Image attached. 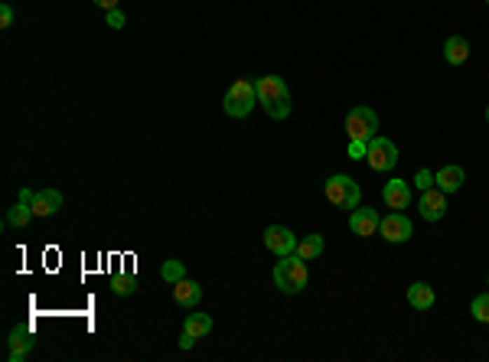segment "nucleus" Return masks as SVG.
<instances>
[{
	"mask_svg": "<svg viewBox=\"0 0 489 362\" xmlns=\"http://www.w3.org/2000/svg\"><path fill=\"white\" fill-rule=\"evenodd\" d=\"M254 92H258V105L274 121H284V118L291 115V92H287V82L281 76H261L254 82Z\"/></svg>",
	"mask_w": 489,
	"mask_h": 362,
	"instance_id": "f257e3e1",
	"label": "nucleus"
},
{
	"mask_svg": "<svg viewBox=\"0 0 489 362\" xmlns=\"http://www.w3.org/2000/svg\"><path fill=\"white\" fill-rule=\"evenodd\" d=\"M310 274H307V261H303L297 251L294 255H284L277 265H274V284L281 294H301L307 287Z\"/></svg>",
	"mask_w": 489,
	"mask_h": 362,
	"instance_id": "f03ea898",
	"label": "nucleus"
},
{
	"mask_svg": "<svg viewBox=\"0 0 489 362\" xmlns=\"http://www.w3.org/2000/svg\"><path fill=\"white\" fill-rule=\"evenodd\" d=\"M254 102H258V92H254L252 78H235L226 92V115L228 118H248L254 111Z\"/></svg>",
	"mask_w": 489,
	"mask_h": 362,
	"instance_id": "7ed1b4c3",
	"label": "nucleus"
},
{
	"mask_svg": "<svg viewBox=\"0 0 489 362\" xmlns=\"http://www.w3.org/2000/svg\"><path fill=\"white\" fill-rule=\"evenodd\" d=\"M326 200L339 209H356L359 200H362V190H359V183L346 173H333L326 180Z\"/></svg>",
	"mask_w": 489,
	"mask_h": 362,
	"instance_id": "20e7f679",
	"label": "nucleus"
},
{
	"mask_svg": "<svg viewBox=\"0 0 489 362\" xmlns=\"http://www.w3.org/2000/svg\"><path fill=\"white\" fill-rule=\"evenodd\" d=\"M346 131L349 141H372L378 131V115L369 105H356L346 115Z\"/></svg>",
	"mask_w": 489,
	"mask_h": 362,
	"instance_id": "39448f33",
	"label": "nucleus"
},
{
	"mask_svg": "<svg viewBox=\"0 0 489 362\" xmlns=\"http://www.w3.org/2000/svg\"><path fill=\"white\" fill-rule=\"evenodd\" d=\"M366 163L372 170L385 173V170H395L398 167V147L395 141H388L382 134H376L372 141H369V153H366Z\"/></svg>",
	"mask_w": 489,
	"mask_h": 362,
	"instance_id": "423d86ee",
	"label": "nucleus"
},
{
	"mask_svg": "<svg viewBox=\"0 0 489 362\" xmlns=\"http://www.w3.org/2000/svg\"><path fill=\"white\" fill-rule=\"evenodd\" d=\"M378 235L385 242H392V245H401V242H408L414 235V229L401 212H388L385 219L378 222Z\"/></svg>",
	"mask_w": 489,
	"mask_h": 362,
	"instance_id": "0eeeda50",
	"label": "nucleus"
},
{
	"mask_svg": "<svg viewBox=\"0 0 489 362\" xmlns=\"http://www.w3.org/2000/svg\"><path fill=\"white\" fill-rule=\"evenodd\" d=\"M264 245H268V251H274L277 258L294 255V251H297V235H294L291 229H284V225H271V229H264Z\"/></svg>",
	"mask_w": 489,
	"mask_h": 362,
	"instance_id": "6e6552de",
	"label": "nucleus"
},
{
	"mask_svg": "<svg viewBox=\"0 0 489 362\" xmlns=\"http://www.w3.org/2000/svg\"><path fill=\"white\" fill-rule=\"evenodd\" d=\"M7 346H10V362H23L29 356V349L36 346V340H33V330H29L27 323H20V326H13L10 330V340H7Z\"/></svg>",
	"mask_w": 489,
	"mask_h": 362,
	"instance_id": "1a4fd4ad",
	"label": "nucleus"
},
{
	"mask_svg": "<svg viewBox=\"0 0 489 362\" xmlns=\"http://www.w3.org/2000/svg\"><path fill=\"white\" fill-rule=\"evenodd\" d=\"M378 212L369 209V206H356L352 209V216H349V229L356 232L359 239H369V235H376L378 232Z\"/></svg>",
	"mask_w": 489,
	"mask_h": 362,
	"instance_id": "9d476101",
	"label": "nucleus"
},
{
	"mask_svg": "<svg viewBox=\"0 0 489 362\" xmlns=\"http://www.w3.org/2000/svg\"><path fill=\"white\" fill-rule=\"evenodd\" d=\"M418 209H421V216L427 222H437L443 219V212H447V193L443 190H424L421 193V202H418Z\"/></svg>",
	"mask_w": 489,
	"mask_h": 362,
	"instance_id": "9b49d317",
	"label": "nucleus"
},
{
	"mask_svg": "<svg viewBox=\"0 0 489 362\" xmlns=\"http://www.w3.org/2000/svg\"><path fill=\"white\" fill-rule=\"evenodd\" d=\"M382 196H385V206L388 209H408L411 206V183L408 180H388L385 190H382Z\"/></svg>",
	"mask_w": 489,
	"mask_h": 362,
	"instance_id": "f8f14e48",
	"label": "nucleus"
},
{
	"mask_svg": "<svg viewBox=\"0 0 489 362\" xmlns=\"http://www.w3.org/2000/svg\"><path fill=\"white\" fill-rule=\"evenodd\" d=\"M434 183H437V190L443 193H457L467 183V173H463V167H457V163H447V167H441V170L434 173Z\"/></svg>",
	"mask_w": 489,
	"mask_h": 362,
	"instance_id": "ddd939ff",
	"label": "nucleus"
},
{
	"mask_svg": "<svg viewBox=\"0 0 489 362\" xmlns=\"http://www.w3.org/2000/svg\"><path fill=\"white\" fill-rule=\"evenodd\" d=\"M29 206H33V212L43 216V219H46V216H56V212L62 209V193L59 190H39Z\"/></svg>",
	"mask_w": 489,
	"mask_h": 362,
	"instance_id": "4468645a",
	"label": "nucleus"
},
{
	"mask_svg": "<svg viewBox=\"0 0 489 362\" xmlns=\"http://www.w3.org/2000/svg\"><path fill=\"white\" fill-rule=\"evenodd\" d=\"M173 300H177L179 307H186V310H193V307L202 300V287L196 284V281H189V277H183V281H177L173 284Z\"/></svg>",
	"mask_w": 489,
	"mask_h": 362,
	"instance_id": "2eb2a0df",
	"label": "nucleus"
},
{
	"mask_svg": "<svg viewBox=\"0 0 489 362\" xmlns=\"http://www.w3.org/2000/svg\"><path fill=\"white\" fill-rule=\"evenodd\" d=\"M434 287L431 284H424V281H414L411 287H408V304L418 307V310H431L434 307Z\"/></svg>",
	"mask_w": 489,
	"mask_h": 362,
	"instance_id": "dca6fc26",
	"label": "nucleus"
},
{
	"mask_svg": "<svg viewBox=\"0 0 489 362\" xmlns=\"http://www.w3.org/2000/svg\"><path fill=\"white\" fill-rule=\"evenodd\" d=\"M443 59H447L450 66H463V62L470 59V43L463 36H450L443 43Z\"/></svg>",
	"mask_w": 489,
	"mask_h": 362,
	"instance_id": "f3484780",
	"label": "nucleus"
},
{
	"mask_svg": "<svg viewBox=\"0 0 489 362\" xmlns=\"http://www.w3.org/2000/svg\"><path fill=\"white\" fill-rule=\"evenodd\" d=\"M183 330H186L189 336L202 340V336L212 333V316H209V314H186V320H183Z\"/></svg>",
	"mask_w": 489,
	"mask_h": 362,
	"instance_id": "a211bd4d",
	"label": "nucleus"
},
{
	"mask_svg": "<svg viewBox=\"0 0 489 362\" xmlns=\"http://www.w3.org/2000/svg\"><path fill=\"white\" fill-rule=\"evenodd\" d=\"M33 216H36V212H33V206H29V202H23V200H17V206H13V209H7L4 222H7L10 229H23V225H27Z\"/></svg>",
	"mask_w": 489,
	"mask_h": 362,
	"instance_id": "6ab92c4d",
	"label": "nucleus"
},
{
	"mask_svg": "<svg viewBox=\"0 0 489 362\" xmlns=\"http://www.w3.org/2000/svg\"><path fill=\"white\" fill-rule=\"evenodd\" d=\"M297 255L303 258V261H313V258L323 255V235H307V239L297 242Z\"/></svg>",
	"mask_w": 489,
	"mask_h": 362,
	"instance_id": "aec40b11",
	"label": "nucleus"
},
{
	"mask_svg": "<svg viewBox=\"0 0 489 362\" xmlns=\"http://www.w3.org/2000/svg\"><path fill=\"white\" fill-rule=\"evenodd\" d=\"M160 274H163V281H167V284H177V281H183V277H186V265H183V261H177V258H170V261H163Z\"/></svg>",
	"mask_w": 489,
	"mask_h": 362,
	"instance_id": "412c9836",
	"label": "nucleus"
},
{
	"mask_svg": "<svg viewBox=\"0 0 489 362\" xmlns=\"http://www.w3.org/2000/svg\"><path fill=\"white\" fill-rule=\"evenodd\" d=\"M111 291L118 297H131L134 291H137V281H134V274H114L111 277Z\"/></svg>",
	"mask_w": 489,
	"mask_h": 362,
	"instance_id": "4be33fe9",
	"label": "nucleus"
},
{
	"mask_svg": "<svg viewBox=\"0 0 489 362\" xmlns=\"http://www.w3.org/2000/svg\"><path fill=\"white\" fill-rule=\"evenodd\" d=\"M470 314H473V320H480V323H489V291L473 300V304H470Z\"/></svg>",
	"mask_w": 489,
	"mask_h": 362,
	"instance_id": "5701e85b",
	"label": "nucleus"
},
{
	"mask_svg": "<svg viewBox=\"0 0 489 362\" xmlns=\"http://www.w3.org/2000/svg\"><path fill=\"white\" fill-rule=\"evenodd\" d=\"M369 141H349V160H366Z\"/></svg>",
	"mask_w": 489,
	"mask_h": 362,
	"instance_id": "b1692460",
	"label": "nucleus"
},
{
	"mask_svg": "<svg viewBox=\"0 0 489 362\" xmlns=\"http://www.w3.org/2000/svg\"><path fill=\"white\" fill-rule=\"evenodd\" d=\"M411 186H418V190H431V186H434V173L431 170H418V173H414V183H411Z\"/></svg>",
	"mask_w": 489,
	"mask_h": 362,
	"instance_id": "393cba45",
	"label": "nucleus"
},
{
	"mask_svg": "<svg viewBox=\"0 0 489 362\" xmlns=\"http://www.w3.org/2000/svg\"><path fill=\"white\" fill-rule=\"evenodd\" d=\"M104 20H108V27H111V29H121L124 23H128V20H124V10H118V7L104 10Z\"/></svg>",
	"mask_w": 489,
	"mask_h": 362,
	"instance_id": "a878e982",
	"label": "nucleus"
},
{
	"mask_svg": "<svg viewBox=\"0 0 489 362\" xmlns=\"http://www.w3.org/2000/svg\"><path fill=\"white\" fill-rule=\"evenodd\" d=\"M10 27H13V7L0 4V29H10Z\"/></svg>",
	"mask_w": 489,
	"mask_h": 362,
	"instance_id": "bb28decb",
	"label": "nucleus"
},
{
	"mask_svg": "<svg viewBox=\"0 0 489 362\" xmlns=\"http://www.w3.org/2000/svg\"><path fill=\"white\" fill-rule=\"evenodd\" d=\"M193 343H196V336H189L186 330H183V336H179V349H193Z\"/></svg>",
	"mask_w": 489,
	"mask_h": 362,
	"instance_id": "cd10ccee",
	"label": "nucleus"
},
{
	"mask_svg": "<svg viewBox=\"0 0 489 362\" xmlns=\"http://www.w3.org/2000/svg\"><path fill=\"white\" fill-rule=\"evenodd\" d=\"M95 4H98L102 10H114V7H118V0H95Z\"/></svg>",
	"mask_w": 489,
	"mask_h": 362,
	"instance_id": "c85d7f7f",
	"label": "nucleus"
},
{
	"mask_svg": "<svg viewBox=\"0 0 489 362\" xmlns=\"http://www.w3.org/2000/svg\"><path fill=\"white\" fill-rule=\"evenodd\" d=\"M486 121H489V105H486Z\"/></svg>",
	"mask_w": 489,
	"mask_h": 362,
	"instance_id": "c756f323",
	"label": "nucleus"
},
{
	"mask_svg": "<svg viewBox=\"0 0 489 362\" xmlns=\"http://www.w3.org/2000/svg\"><path fill=\"white\" fill-rule=\"evenodd\" d=\"M486 4H489V0H486Z\"/></svg>",
	"mask_w": 489,
	"mask_h": 362,
	"instance_id": "7c9ffc66",
	"label": "nucleus"
},
{
	"mask_svg": "<svg viewBox=\"0 0 489 362\" xmlns=\"http://www.w3.org/2000/svg\"><path fill=\"white\" fill-rule=\"evenodd\" d=\"M486 284H489V281H486Z\"/></svg>",
	"mask_w": 489,
	"mask_h": 362,
	"instance_id": "2f4dec72",
	"label": "nucleus"
}]
</instances>
